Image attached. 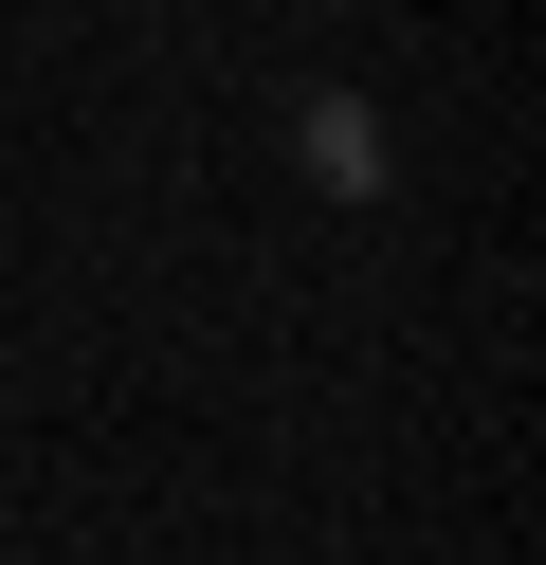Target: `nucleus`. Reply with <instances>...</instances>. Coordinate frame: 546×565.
<instances>
[{
	"label": "nucleus",
	"mask_w": 546,
	"mask_h": 565,
	"mask_svg": "<svg viewBox=\"0 0 546 565\" xmlns=\"http://www.w3.org/2000/svg\"><path fill=\"white\" fill-rule=\"evenodd\" d=\"M291 147H310L328 201H383V110H364V92H310V110H291Z\"/></svg>",
	"instance_id": "1"
}]
</instances>
